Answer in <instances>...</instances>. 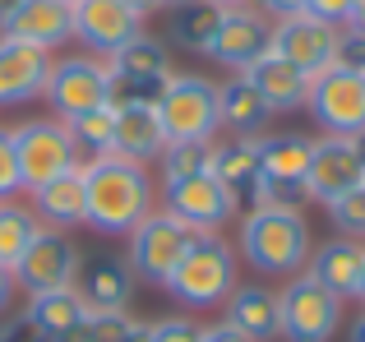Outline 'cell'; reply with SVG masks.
Listing matches in <instances>:
<instances>
[{
	"label": "cell",
	"mask_w": 365,
	"mask_h": 342,
	"mask_svg": "<svg viewBox=\"0 0 365 342\" xmlns=\"http://www.w3.org/2000/svg\"><path fill=\"white\" fill-rule=\"evenodd\" d=\"M83 227L102 236H130L158 208V180L143 162L102 153L83 162Z\"/></svg>",
	"instance_id": "cell-1"
},
{
	"label": "cell",
	"mask_w": 365,
	"mask_h": 342,
	"mask_svg": "<svg viewBox=\"0 0 365 342\" xmlns=\"http://www.w3.org/2000/svg\"><path fill=\"white\" fill-rule=\"evenodd\" d=\"M236 254L264 278H296L314 254V232L301 208H245Z\"/></svg>",
	"instance_id": "cell-2"
},
{
	"label": "cell",
	"mask_w": 365,
	"mask_h": 342,
	"mask_svg": "<svg viewBox=\"0 0 365 342\" xmlns=\"http://www.w3.org/2000/svg\"><path fill=\"white\" fill-rule=\"evenodd\" d=\"M236 287H241V254H236V245L222 241L217 232H199L162 291L185 310H213V306H227V296Z\"/></svg>",
	"instance_id": "cell-3"
},
{
	"label": "cell",
	"mask_w": 365,
	"mask_h": 342,
	"mask_svg": "<svg viewBox=\"0 0 365 342\" xmlns=\"http://www.w3.org/2000/svg\"><path fill=\"white\" fill-rule=\"evenodd\" d=\"M162 120V135L171 144H217V130H222V116H217V83L208 74H171L162 83L158 102H153Z\"/></svg>",
	"instance_id": "cell-4"
},
{
	"label": "cell",
	"mask_w": 365,
	"mask_h": 342,
	"mask_svg": "<svg viewBox=\"0 0 365 342\" xmlns=\"http://www.w3.org/2000/svg\"><path fill=\"white\" fill-rule=\"evenodd\" d=\"M195 236L199 232L190 222H180L176 213L153 208V213L130 232V254H125V264H130V273L139 282H148V287H167V278L176 273V264L185 259V250L195 245Z\"/></svg>",
	"instance_id": "cell-5"
},
{
	"label": "cell",
	"mask_w": 365,
	"mask_h": 342,
	"mask_svg": "<svg viewBox=\"0 0 365 342\" xmlns=\"http://www.w3.org/2000/svg\"><path fill=\"white\" fill-rule=\"evenodd\" d=\"M14 135V153H19V176H24V190H42L46 180L65 176V171L83 167L79 157V144H74L70 125L56 116H37V120H24V125L9 130Z\"/></svg>",
	"instance_id": "cell-6"
},
{
	"label": "cell",
	"mask_w": 365,
	"mask_h": 342,
	"mask_svg": "<svg viewBox=\"0 0 365 342\" xmlns=\"http://www.w3.org/2000/svg\"><path fill=\"white\" fill-rule=\"evenodd\" d=\"M277 310H282V338L287 342H333L342 328V296H333L310 273H296V278L282 282Z\"/></svg>",
	"instance_id": "cell-7"
},
{
	"label": "cell",
	"mask_w": 365,
	"mask_h": 342,
	"mask_svg": "<svg viewBox=\"0 0 365 342\" xmlns=\"http://www.w3.org/2000/svg\"><path fill=\"white\" fill-rule=\"evenodd\" d=\"M46 102H51L56 120H74L83 111H98L111 102V70L102 56H56L51 61V79H46Z\"/></svg>",
	"instance_id": "cell-8"
},
{
	"label": "cell",
	"mask_w": 365,
	"mask_h": 342,
	"mask_svg": "<svg viewBox=\"0 0 365 342\" xmlns=\"http://www.w3.org/2000/svg\"><path fill=\"white\" fill-rule=\"evenodd\" d=\"M305 111L314 116V125H319L324 135L361 139L365 135V74L361 70H342V65L314 74Z\"/></svg>",
	"instance_id": "cell-9"
},
{
	"label": "cell",
	"mask_w": 365,
	"mask_h": 342,
	"mask_svg": "<svg viewBox=\"0 0 365 342\" xmlns=\"http://www.w3.org/2000/svg\"><path fill=\"white\" fill-rule=\"evenodd\" d=\"M83 269V250L56 227H42V232L28 241L24 259L14 264V282L24 296H42V291H61L74 287Z\"/></svg>",
	"instance_id": "cell-10"
},
{
	"label": "cell",
	"mask_w": 365,
	"mask_h": 342,
	"mask_svg": "<svg viewBox=\"0 0 365 342\" xmlns=\"http://www.w3.org/2000/svg\"><path fill=\"white\" fill-rule=\"evenodd\" d=\"M162 208H167V213H176L180 222H190L195 232H217L222 222L241 217L236 195L213 176V171L180 176V180H162Z\"/></svg>",
	"instance_id": "cell-11"
},
{
	"label": "cell",
	"mask_w": 365,
	"mask_h": 342,
	"mask_svg": "<svg viewBox=\"0 0 365 342\" xmlns=\"http://www.w3.org/2000/svg\"><path fill=\"white\" fill-rule=\"evenodd\" d=\"M268 46H273V19H264L250 5H222L213 46H208V56H213L222 70H232V74L250 70Z\"/></svg>",
	"instance_id": "cell-12"
},
{
	"label": "cell",
	"mask_w": 365,
	"mask_h": 342,
	"mask_svg": "<svg viewBox=\"0 0 365 342\" xmlns=\"http://www.w3.org/2000/svg\"><path fill=\"white\" fill-rule=\"evenodd\" d=\"M361 180H365V167H361L356 139H342V135H319L314 139L310 171H305V195H310V204L329 208L333 199L347 195V190H356Z\"/></svg>",
	"instance_id": "cell-13"
},
{
	"label": "cell",
	"mask_w": 365,
	"mask_h": 342,
	"mask_svg": "<svg viewBox=\"0 0 365 342\" xmlns=\"http://www.w3.org/2000/svg\"><path fill=\"white\" fill-rule=\"evenodd\" d=\"M268 51H277L282 61H292L301 74H324L333 70V61H338V28L324 24V19L314 14H292V19H277L273 24V46Z\"/></svg>",
	"instance_id": "cell-14"
},
{
	"label": "cell",
	"mask_w": 365,
	"mask_h": 342,
	"mask_svg": "<svg viewBox=\"0 0 365 342\" xmlns=\"http://www.w3.org/2000/svg\"><path fill=\"white\" fill-rule=\"evenodd\" d=\"M143 33V19L125 0H74V42L88 46V56L107 61L130 37Z\"/></svg>",
	"instance_id": "cell-15"
},
{
	"label": "cell",
	"mask_w": 365,
	"mask_h": 342,
	"mask_svg": "<svg viewBox=\"0 0 365 342\" xmlns=\"http://www.w3.org/2000/svg\"><path fill=\"white\" fill-rule=\"evenodd\" d=\"M0 37L56 51V46L74 42V5H65V0H14V9L0 19Z\"/></svg>",
	"instance_id": "cell-16"
},
{
	"label": "cell",
	"mask_w": 365,
	"mask_h": 342,
	"mask_svg": "<svg viewBox=\"0 0 365 342\" xmlns=\"http://www.w3.org/2000/svg\"><path fill=\"white\" fill-rule=\"evenodd\" d=\"M51 51L42 46L14 42V37H0V107H28L46 93L51 79Z\"/></svg>",
	"instance_id": "cell-17"
},
{
	"label": "cell",
	"mask_w": 365,
	"mask_h": 342,
	"mask_svg": "<svg viewBox=\"0 0 365 342\" xmlns=\"http://www.w3.org/2000/svg\"><path fill=\"white\" fill-rule=\"evenodd\" d=\"M116 135H111V153L130 157V162H158L167 153V135H162V120L153 111V102H116Z\"/></svg>",
	"instance_id": "cell-18"
},
{
	"label": "cell",
	"mask_w": 365,
	"mask_h": 342,
	"mask_svg": "<svg viewBox=\"0 0 365 342\" xmlns=\"http://www.w3.org/2000/svg\"><path fill=\"white\" fill-rule=\"evenodd\" d=\"M79 296L88 306V315H107V310H130L134 301V273L120 254H98L79 269Z\"/></svg>",
	"instance_id": "cell-19"
},
{
	"label": "cell",
	"mask_w": 365,
	"mask_h": 342,
	"mask_svg": "<svg viewBox=\"0 0 365 342\" xmlns=\"http://www.w3.org/2000/svg\"><path fill=\"white\" fill-rule=\"evenodd\" d=\"M314 282L333 291V296H356L361 291V273H365V241H351V236H329L324 245H314L310 264H305Z\"/></svg>",
	"instance_id": "cell-20"
},
{
	"label": "cell",
	"mask_w": 365,
	"mask_h": 342,
	"mask_svg": "<svg viewBox=\"0 0 365 342\" xmlns=\"http://www.w3.org/2000/svg\"><path fill=\"white\" fill-rule=\"evenodd\" d=\"M222 319L236 328V333H245L250 342H273V338H282V310H277V291L259 287V282H241V287L227 296Z\"/></svg>",
	"instance_id": "cell-21"
},
{
	"label": "cell",
	"mask_w": 365,
	"mask_h": 342,
	"mask_svg": "<svg viewBox=\"0 0 365 342\" xmlns=\"http://www.w3.org/2000/svg\"><path fill=\"white\" fill-rule=\"evenodd\" d=\"M217 116H222V130H232L236 139H264L273 125V107L259 98V88L245 74L217 83Z\"/></svg>",
	"instance_id": "cell-22"
},
{
	"label": "cell",
	"mask_w": 365,
	"mask_h": 342,
	"mask_svg": "<svg viewBox=\"0 0 365 342\" xmlns=\"http://www.w3.org/2000/svg\"><path fill=\"white\" fill-rule=\"evenodd\" d=\"M241 74L259 88V98L273 107V116H277V111H301L305 98H310V74H301L292 61H282L277 51H264Z\"/></svg>",
	"instance_id": "cell-23"
},
{
	"label": "cell",
	"mask_w": 365,
	"mask_h": 342,
	"mask_svg": "<svg viewBox=\"0 0 365 342\" xmlns=\"http://www.w3.org/2000/svg\"><path fill=\"white\" fill-rule=\"evenodd\" d=\"M24 324L42 338H65V333H79V328L88 324V306H83L79 287L42 291V296H28Z\"/></svg>",
	"instance_id": "cell-24"
},
{
	"label": "cell",
	"mask_w": 365,
	"mask_h": 342,
	"mask_svg": "<svg viewBox=\"0 0 365 342\" xmlns=\"http://www.w3.org/2000/svg\"><path fill=\"white\" fill-rule=\"evenodd\" d=\"M255 153H259V171H264V180H296V185H305L314 139L301 135V130H282V135L268 130L264 139H255Z\"/></svg>",
	"instance_id": "cell-25"
},
{
	"label": "cell",
	"mask_w": 365,
	"mask_h": 342,
	"mask_svg": "<svg viewBox=\"0 0 365 342\" xmlns=\"http://www.w3.org/2000/svg\"><path fill=\"white\" fill-rule=\"evenodd\" d=\"M83 167L65 171V176L46 180L42 190H33V213L42 217V227H56V232H70V227L83 222Z\"/></svg>",
	"instance_id": "cell-26"
},
{
	"label": "cell",
	"mask_w": 365,
	"mask_h": 342,
	"mask_svg": "<svg viewBox=\"0 0 365 342\" xmlns=\"http://www.w3.org/2000/svg\"><path fill=\"white\" fill-rule=\"evenodd\" d=\"M213 176L222 180L227 190L236 195L241 213L250 208L255 190L264 185V171H259V153H255V139H232V144H217V162H213Z\"/></svg>",
	"instance_id": "cell-27"
},
{
	"label": "cell",
	"mask_w": 365,
	"mask_h": 342,
	"mask_svg": "<svg viewBox=\"0 0 365 342\" xmlns=\"http://www.w3.org/2000/svg\"><path fill=\"white\" fill-rule=\"evenodd\" d=\"M217 19H222V5H213V0H185V5H176L167 14V42L180 46V51L208 56L213 33H217Z\"/></svg>",
	"instance_id": "cell-28"
},
{
	"label": "cell",
	"mask_w": 365,
	"mask_h": 342,
	"mask_svg": "<svg viewBox=\"0 0 365 342\" xmlns=\"http://www.w3.org/2000/svg\"><path fill=\"white\" fill-rule=\"evenodd\" d=\"M42 232V217L33 213V204H19V199H0V264L14 269L24 259L28 241Z\"/></svg>",
	"instance_id": "cell-29"
},
{
	"label": "cell",
	"mask_w": 365,
	"mask_h": 342,
	"mask_svg": "<svg viewBox=\"0 0 365 342\" xmlns=\"http://www.w3.org/2000/svg\"><path fill=\"white\" fill-rule=\"evenodd\" d=\"M65 125H70V135H74V144H79V153H88V157L111 153V135H116V111H111V107L83 111V116L65 120Z\"/></svg>",
	"instance_id": "cell-30"
},
{
	"label": "cell",
	"mask_w": 365,
	"mask_h": 342,
	"mask_svg": "<svg viewBox=\"0 0 365 342\" xmlns=\"http://www.w3.org/2000/svg\"><path fill=\"white\" fill-rule=\"evenodd\" d=\"M83 333H88V342H153V338H148V319H134L130 310L88 315Z\"/></svg>",
	"instance_id": "cell-31"
},
{
	"label": "cell",
	"mask_w": 365,
	"mask_h": 342,
	"mask_svg": "<svg viewBox=\"0 0 365 342\" xmlns=\"http://www.w3.org/2000/svg\"><path fill=\"white\" fill-rule=\"evenodd\" d=\"M162 162V180H180V176H199V171H213L217 162V144H171Z\"/></svg>",
	"instance_id": "cell-32"
},
{
	"label": "cell",
	"mask_w": 365,
	"mask_h": 342,
	"mask_svg": "<svg viewBox=\"0 0 365 342\" xmlns=\"http://www.w3.org/2000/svg\"><path fill=\"white\" fill-rule=\"evenodd\" d=\"M324 213H329V222L338 227V236L365 241V180H361L356 190H347V195H338Z\"/></svg>",
	"instance_id": "cell-33"
},
{
	"label": "cell",
	"mask_w": 365,
	"mask_h": 342,
	"mask_svg": "<svg viewBox=\"0 0 365 342\" xmlns=\"http://www.w3.org/2000/svg\"><path fill=\"white\" fill-rule=\"evenodd\" d=\"M250 208H310V195H305V185H296V180H264V185L255 190V199H250Z\"/></svg>",
	"instance_id": "cell-34"
},
{
	"label": "cell",
	"mask_w": 365,
	"mask_h": 342,
	"mask_svg": "<svg viewBox=\"0 0 365 342\" xmlns=\"http://www.w3.org/2000/svg\"><path fill=\"white\" fill-rule=\"evenodd\" d=\"M148 338L153 342H204V324H195L190 315H162V319H148Z\"/></svg>",
	"instance_id": "cell-35"
},
{
	"label": "cell",
	"mask_w": 365,
	"mask_h": 342,
	"mask_svg": "<svg viewBox=\"0 0 365 342\" xmlns=\"http://www.w3.org/2000/svg\"><path fill=\"white\" fill-rule=\"evenodd\" d=\"M24 176H19V153H14V135L0 130V199H19Z\"/></svg>",
	"instance_id": "cell-36"
},
{
	"label": "cell",
	"mask_w": 365,
	"mask_h": 342,
	"mask_svg": "<svg viewBox=\"0 0 365 342\" xmlns=\"http://www.w3.org/2000/svg\"><path fill=\"white\" fill-rule=\"evenodd\" d=\"M333 65L365 74V33H356V28H338V61Z\"/></svg>",
	"instance_id": "cell-37"
},
{
	"label": "cell",
	"mask_w": 365,
	"mask_h": 342,
	"mask_svg": "<svg viewBox=\"0 0 365 342\" xmlns=\"http://www.w3.org/2000/svg\"><path fill=\"white\" fill-rule=\"evenodd\" d=\"M351 9H356V0H305V14L324 19V24H333V28H347Z\"/></svg>",
	"instance_id": "cell-38"
},
{
	"label": "cell",
	"mask_w": 365,
	"mask_h": 342,
	"mask_svg": "<svg viewBox=\"0 0 365 342\" xmlns=\"http://www.w3.org/2000/svg\"><path fill=\"white\" fill-rule=\"evenodd\" d=\"M250 9H259L264 19H292V14H305V0H245Z\"/></svg>",
	"instance_id": "cell-39"
},
{
	"label": "cell",
	"mask_w": 365,
	"mask_h": 342,
	"mask_svg": "<svg viewBox=\"0 0 365 342\" xmlns=\"http://www.w3.org/2000/svg\"><path fill=\"white\" fill-rule=\"evenodd\" d=\"M204 342H250V338L236 333L227 319H213V324H204Z\"/></svg>",
	"instance_id": "cell-40"
},
{
	"label": "cell",
	"mask_w": 365,
	"mask_h": 342,
	"mask_svg": "<svg viewBox=\"0 0 365 342\" xmlns=\"http://www.w3.org/2000/svg\"><path fill=\"white\" fill-rule=\"evenodd\" d=\"M14 296H19V282H14V269H5V264H0V315H5V310L14 306Z\"/></svg>",
	"instance_id": "cell-41"
},
{
	"label": "cell",
	"mask_w": 365,
	"mask_h": 342,
	"mask_svg": "<svg viewBox=\"0 0 365 342\" xmlns=\"http://www.w3.org/2000/svg\"><path fill=\"white\" fill-rule=\"evenodd\" d=\"M125 5H130L139 19H148V14H158V9H162V0H125Z\"/></svg>",
	"instance_id": "cell-42"
},
{
	"label": "cell",
	"mask_w": 365,
	"mask_h": 342,
	"mask_svg": "<svg viewBox=\"0 0 365 342\" xmlns=\"http://www.w3.org/2000/svg\"><path fill=\"white\" fill-rule=\"evenodd\" d=\"M347 28H356V33H365V0H356V9H351Z\"/></svg>",
	"instance_id": "cell-43"
},
{
	"label": "cell",
	"mask_w": 365,
	"mask_h": 342,
	"mask_svg": "<svg viewBox=\"0 0 365 342\" xmlns=\"http://www.w3.org/2000/svg\"><path fill=\"white\" fill-rule=\"evenodd\" d=\"M347 342H365V310H361V319H351V328H347Z\"/></svg>",
	"instance_id": "cell-44"
},
{
	"label": "cell",
	"mask_w": 365,
	"mask_h": 342,
	"mask_svg": "<svg viewBox=\"0 0 365 342\" xmlns=\"http://www.w3.org/2000/svg\"><path fill=\"white\" fill-rule=\"evenodd\" d=\"M9 9H14V0H0V19H5V14H9Z\"/></svg>",
	"instance_id": "cell-45"
},
{
	"label": "cell",
	"mask_w": 365,
	"mask_h": 342,
	"mask_svg": "<svg viewBox=\"0 0 365 342\" xmlns=\"http://www.w3.org/2000/svg\"><path fill=\"white\" fill-rule=\"evenodd\" d=\"M356 301H361V306H365V273H361V291H356Z\"/></svg>",
	"instance_id": "cell-46"
},
{
	"label": "cell",
	"mask_w": 365,
	"mask_h": 342,
	"mask_svg": "<svg viewBox=\"0 0 365 342\" xmlns=\"http://www.w3.org/2000/svg\"><path fill=\"white\" fill-rule=\"evenodd\" d=\"M176 5H185V0H162V9H176Z\"/></svg>",
	"instance_id": "cell-47"
},
{
	"label": "cell",
	"mask_w": 365,
	"mask_h": 342,
	"mask_svg": "<svg viewBox=\"0 0 365 342\" xmlns=\"http://www.w3.org/2000/svg\"><path fill=\"white\" fill-rule=\"evenodd\" d=\"M356 148H361V167H365V135H361V139H356Z\"/></svg>",
	"instance_id": "cell-48"
},
{
	"label": "cell",
	"mask_w": 365,
	"mask_h": 342,
	"mask_svg": "<svg viewBox=\"0 0 365 342\" xmlns=\"http://www.w3.org/2000/svg\"><path fill=\"white\" fill-rule=\"evenodd\" d=\"M213 5H245V0H213Z\"/></svg>",
	"instance_id": "cell-49"
},
{
	"label": "cell",
	"mask_w": 365,
	"mask_h": 342,
	"mask_svg": "<svg viewBox=\"0 0 365 342\" xmlns=\"http://www.w3.org/2000/svg\"><path fill=\"white\" fill-rule=\"evenodd\" d=\"M65 5H74V0H65Z\"/></svg>",
	"instance_id": "cell-50"
}]
</instances>
